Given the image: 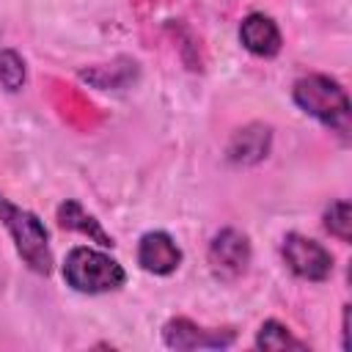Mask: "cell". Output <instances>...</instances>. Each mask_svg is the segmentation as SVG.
Here are the masks:
<instances>
[{"label":"cell","instance_id":"7c38bea8","mask_svg":"<svg viewBox=\"0 0 352 352\" xmlns=\"http://www.w3.org/2000/svg\"><path fill=\"white\" fill-rule=\"evenodd\" d=\"M256 346L258 349H308V341L297 338L283 322L267 319L256 333Z\"/></svg>","mask_w":352,"mask_h":352},{"label":"cell","instance_id":"277c9868","mask_svg":"<svg viewBox=\"0 0 352 352\" xmlns=\"http://www.w3.org/2000/svg\"><path fill=\"white\" fill-rule=\"evenodd\" d=\"M280 256H283L286 267L302 280L322 283L333 275V253L322 242H316L305 234L289 231L280 242Z\"/></svg>","mask_w":352,"mask_h":352},{"label":"cell","instance_id":"9c48e42d","mask_svg":"<svg viewBox=\"0 0 352 352\" xmlns=\"http://www.w3.org/2000/svg\"><path fill=\"white\" fill-rule=\"evenodd\" d=\"M239 44L256 58H275L283 47V36L272 16L253 11L239 22Z\"/></svg>","mask_w":352,"mask_h":352},{"label":"cell","instance_id":"30bf717a","mask_svg":"<svg viewBox=\"0 0 352 352\" xmlns=\"http://www.w3.org/2000/svg\"><path fill=\"white\" fill-rule=\"evenodd\" d=\"M58 226L66 228V231H77V234L88 236L91 242H96V245H102V248H113V245H116L113 236L102 228V223H99L91 212H85L74 198H69V201H63V204L58 206Z\"/></svg>","mask_w":352,"mask_h":352},{"label":"cell","instance_id":"5b68a950","mask_svg":"<svg viewBox=\"0 0 352 352\" xmlns=\"http://www.w3.org/2000/svg\"><path fill=\"white\" fill-rule=\"evenodd\" d=\"M236 341L234 327H201L187 316H173L162 327V344L176 352L190 349H228Z\"/></svg>","mask_w":352,"mask_h":352},{"label":"cell","instance_id":"7a4b0ae2","mask_svg":"<svg viewBox=\"0 0 352 352\" xmlns=\"http://www.w3.org/2000/svg\"><path fill=\"white\" fill-rule=\"evenodd\" d=\"M0 223L8 231L16 256L25 261L28 270L36 275H50L52 272V248H50V231L41 223L38 214L30 209L16 206L11 198L0 192Z\"/></svg>","mask_w":352,"mask_h":352},{"label":"cell","instance_id":"ba28073f","mask_svg":"<svg viewBox=\"0 0 352 352\" xmlns=\"http://www.w3.org/2000/svg\"><path fill=\"white\" fill-rule=\"evenodd\" d=\"M182 248L168 231H146L138 242V264L148 275H173L182 267Z\"/></svg>","mask_w":352,"mask_h":352},{"label":"cell","instance_id":"3957f363","mask_svg":"<svg viewBox=\"0 0 352 352\" xmlns=\"http://www.w3.org/2000/svg\"><path fill=\"white\" fill-rule=\"evenodd\" d=\"M63 280L80 294H104L124 286L126 270L104 250L74 245L63 258Z\"/></svg>","mask_w":352,"mask_h":352},{"label":"cell","instance_id":"8992f818","mask_svg":"<svg viewBox=\"0 0 352 352\" xmlns=\"http://www.w3.org/2000/svg\"><path fill=\"white\" fill-rule=\"evenodd\" d=\"M206 258H209L217 278L234 280V278L245 275L250 261H253V248H250L248 234L239 231V228H231V226L220 228L209 242Z\"/></svg>","mask_w":352,"mask_h":352},{"label":"cell","instance_id":"8fae6325","mask_svg":"<svg viewBox=\"0 0 352 352\" xmlns=\"http://www.w3.org/2000/svg\"><path fill=\"white\" fill-rule=\"evenodd\" d=\"M138 63L132 58H118L113 63H104V66H91V69H82L80 72V80L91 82L94 88H102V91H118V88H126L138 80Z\"/></svg>","mask_w":352,"mask_h":352},{"label":"cell","instance_id":"4fadbf2b","mask_svg":"<svg viewBox=\"0 0 352 352\" xmlns=\"http://www.w3.org/2000/svg\"><path fill=\"white\" fill-rule=\"evenodd\" d=\"M25 82H28L25 58L11 47H0V88H6L8 94H16L25 88Z\"/></svg>","mask_w":352,"mask_h":352},{"label":"cell","instance_id":"5bb4252c","mask_svg":"<svg viewBox=\"0 0 352 352\" xmlns=\"http://www.w3.org/2000/svg\"><path fill=\"white\" fill-rule=\"evenodd\" d=\"M322 223H324L330 236H336L338 242H349L352 239V206H349V201H333L324 209Z\"/></svg>","mask_w":352,"mask_h":352},{"label":"cell","instance_id":"9a60e30c","mask_svg":"<svg viewBox=\"0 0 352 352\" xmlns=\"http://www.w3.org/2000/svg\"><path fill=\"white\" fill-rule=\"evenodd\" d=\"M341 346L349 349V305H344V319H341Z\"/></svg>","mask_w":352,"mask_h":352},{"label":"cell","instance_id":"52a82bcc","mask_svg":"<svg viewBox=\"0 0 352 352\" xmlns=\"http://www.w3.org/2000/svg\"><path fill=\"white\" fill-rule=\"evenodd\" d=\"M270 151H272V126L264 121H250L231 135L226 146V160L236 168H253L264 162Z\"/></svg>","mask_w":352,"mask_h":352},{"label":"cell","instance_id":"6da1fadb","mask_svg":"<svg viewBox=\"0 0 352 352\" xmlns=\"http://www.w3.org/2000/svg\"><path fill=\"white\" fill-rule=\"evenodd\" d=\"M292 99L305 116L316 118L322 126L336 132L341 140L349 138L352 104H349V96L338 80H333L330 74H316V72L302 74L292 85Z\"/></svg>","mask_w":352,"mask_h":352}]
</instances>
